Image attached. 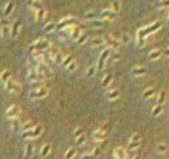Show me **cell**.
Listing matches in <instances>:
<instances>
[{
    "label": "cell",
    "instance_id": "6da1fadb",
    "mask_svg": "<svg viewBox=\"0 0 169 159\" xmlns=\"http://www.w3.org/2000/svg\"><path fill=\"white\" fill-rule=\"evenodd\" d=\"M50 47H51V43L48 39L39 38L30 46V51H47Z\"/></svg>",
    "mask_w": 169,
    "mask_h": 159
},
{
    "label": "cell",
    "instance_id": "7a4b0ae2",
    "mask_svg": "<svg viewBox=\"0 0 169 159\" xmlns=\"http://www.w3.org/2000/svg\"><path fill=\"white\" fill-rule=\"evenodd\" d=\"M111 51H112V48H109V47H107V48H104L101 51L100 56L98 59V63H96V70H103L105 68V63H107L109 55H111Z\"/></svg>",
    "mask_w": 169,
    "mask_h": 159
},
{
    "label": "cell",
    "instance_id": "3957f363",
    "mask_svg": "<svg viewBox=\"0 0 169 159\" xmlns=\"http://www.w3.org/2000/svg\"><path fill=\"white\" fill-rule=\"evenodd\" d=\"M4 89L11 94H18L20 91H21V83H20L18 81H16V80L11 78L8 82L4 83Z\"/></svg>",
    "mask_w": 169,
    "mask_h": 159
},
{
    "label": "cell",
    "instance_id": "277c9868",
    "mask_svg": "<svg viewBox=\"0 0 169 159\" xmlns=\"http://www.w3.org/2000/svg\"><path fill=\"white\" fill-rule=\"evenodd\" d=\"M42 132H43V126L37 124L35 128L30 129V130H26V132H22V137L27 138V140H34V138H38L39 136H41Z\"/></svg>",
    "mask_w": 169,
    "mask_h": 159
},
{
    "label": "cell",
    "instance_id": "5b68a950",
    "mask_svg": "<svg viewBox=\"0 0 169 159\" xmlns=\"http://www.w3.org/2000/svg\"><path fill=\"white\" fill-rule=\"evenodd\" d=\"M47 95H48V89H47L46 86H42V87H39V89H33V90H30V93H29L30 99H43V98H46Z\"/></svg>",
    "mask_w": 169,
    "mask_h": 159
},
{
    "label": "cell",
    "instance_id": "8992f818",
    "mask_svg": "<svg viewBox=\"0 0 169 159\" xmlns=\"http://www.w3.org/2000/svg\"><path fill=\"white\" fill-rule=\"evenodd\" d=\"M104 43L105 45H108L109 48H112V50H119V47L121 46V43L119 41V38H116L113 34H107V35H104Z\"/></svg>",
    "mask_w": 169,
    "mask_h": 159
},
{
    "label": "cell",
    "instance_id": "52a82bcc",
    "mask_svg": "<svg viewBox=\"0 0 169 159\" xmlns=\"http://www.w3.org/2000/svg\"><path fill=\"white\" fill-rule=\"evenodd\" d=\"M27 80L30 82H44L46 81L44 76H42L35 68H30L27 70Z\"/></svg>",
    "mask_w": 169,
    "mask_h": 159
},
{
    "label": "cell",
    "instance_id": "ba28073f",
    "mask_svg": "<svg viewBox=\"0 0 169 159\" xmlns=\"http://www.w3.org/2000/svg\"><path fill=\"white\" fill-rule=\"evenodd\" d=\"M21 114V107L18 104H12L11 107H8V110L5 111V116L9 120H13V119H17Z\"/></svg>",
    "mask_w": 169,
    "mask_h": 159
},
{
    "label": "cell",
    "instance_id": "9c48e42d",
    "mask_svg": "<svg viewBox=\"0 0 169 159\" xmlns=\"http://www.w3.org/2000/svg\"><path fill=\"white\" fill-rule=\"evenodd\" d=\"M35 69H37L38 72L42 74V76H44L46 80L53 77V72H52V69L48 67V64H37Z\"/></svg>",
    "mask_w": 169,
    "mask_h": 159
},
{
    "label": "cell",
    "instance_id": "30bf717a",
    "mask_svg": "<svg viewBox=\"0 0 169 159\" xmlns=\"http://www.w3.org/2000/svg\"><path fill=\"white\" fill-rule=\"evenodd\" d=\"M77 21L78 20L74 17V16H68V17H64V18H61L60 20V22L57 23V27L59 29H64V27H66V26H72V25H76L77 23Z\"/></svg>",
    "mask_w": 169,
    "mask_h": 159
},
{
    "label": "cell",
    "instance_id": "8fae6325",
    "mask_svg": "<svg viewBox=\"0 0 169 159\" xmlns=\"http://www.w3.org/2000/svg\"><path fill=\"white\" fill-rule=\"evenodd\" d=\"M140 142H142V140H140V136H139L138 133H134L130 137V141H129L128 149L129 150H137L140 146Z\"/></svg>",
    "mask_w": 169,
    "mask_h": 159
},
{
    "label": "cell",
    "instance_id": "7c38bea8",
    "mask_svg": "<svg viewBox=\"0 0 169 159\" xmlns=\"http://www.w3.org/2000/svg\"><path fill=\"white\" fill-rule=\"evenodd\" d=\"M105 137H107V129H105L104 126H101V128L96 129L95 132L92 133V138H94V141H96V142L104 141Z\"/></svg>",
    "mask_w": 169,
    "mask_h": 159
},
{
    "label": "cell",
    "instance_id": "4fadbf2b",
    "mask_svg": "<svg viewBox=\"0 0 169 159\" xmlns=\"http://www.w3.org/2000/svg\"><path fill=\"white\" fill-rule=\"evenodd\" d=\"M113 157H115V159H125L128 157V153L124 148L119 146V148H116L115 150H113Z\"/></svg>",
    "mask_w": 169,
    "mask_h": 159
},
{
    "label": "cell",
    "instance_id": "5bb4252c",
    "mask_svg": "<svg viewBox=\"0 0 169 159\" xmlns=\"http://www.w3.org/2000/svg\"><path fill=\"white\" fill-rule=\"evenodd\" d=\"M147 73V68L146 67H142V65H137L134 67V68L131 69V74L134 77H140V76H143V74H146Z\"/></svg>",
    "mask_w": 169,
    "mask_h": 159
},
{
    "label": "cell",
    "instance_id": "9a60e30c",
    "mask_svg": "<svg viewBox=\"0 0 169 159\" xmlns=\"http://www.w3.org/2000/svg\"><path fill=\"white\" fill-rule=\"evenodd\" d=\"M100 18L101 20H115L116 18V13L112 9H104L100 13Z\"/></svg>",
    "mask_w": 169,
    "mask_h": 159
},
{
    "label": "cell",
    "instance_id": "2e32d148",
    "mask_svg": "<svg viewBox=\"0 0 169 159\" xmlns=\"http://www.w3.org/2000/svg\"><path fill=\"white\" fill-rule=\"evenodd\" d=\"M20 29H21V23H20V21H14L13 25L11 26V37L17 38L18 34H20Z\"/></svg>",
    "mask_w": 169,
    "mask_h": 159
},
{
    "label": "cell",
    "instance_id": "e0dca14e",
    "mask_svg": "<svg viewBox=\"0 0 169 159\" xmlns=\"http://www.w3.org/2000/svg\"><path fill=\"white\" fill-rule=\"evenodd\" d=\"M103 25H104L103 20H96V18L86 22V26H87V27H91V29H98V27H103Z\"/></svg>",
    "mask_w": 169,
    "mask_h": 159
},
{
    "label": "cell",
    "instance_id": "ac0fdd59",
    "mask_svg": "<svg viewBox=\"0 0 169 159\" xmlns=\"http://www.w3.org/2000/svg\"><path fill=\"white\" fill-rule=\"evenodd\" d=\"M105 97H107V99H109V101H115V99L120 97V91L117 89H111L105 93Z\"/></svg>",
    "mask_w": 169,
    "mask_h": 159
},
{
    "label": "cell",
    "instance_id": "d6986e66",
    "mask_svg": "<svg viewBox=\"0 0 169 159\" xmlns=\"http://www.w3.org/2000/svg\"><path fill=\"white\" fill-rule=\"evenodd\" d=\"M46 16H47V12H46L44 8H41V9L35 11V21L37 22L43 21V20L46 18Z\"/></svg>",
    "mask_w": 169,
    "mask_h": 159
},
{
    "label": "cell",
    "instance_id": "ffe728a7",
    "mask_svg": "<svg viewBox=\"0 0 169 159\" xmlns=\"http://www.w3.org/2000/svg\"><path fill=\"white\" fill-rule=\"evenodd\" d=\"M163 55V51L161 50H159V48H156V50H152L150 54H148V59H150V60H158V59L160 58Z\"/></svg>",
    "mask_w": 169,
    "mask_h": 159
},
{
    "label": "cell",
    "instance_id": "44dd1931",
    "mask_svg": "<svg viewBox=\"0 0 169 159\" xmlns=\"http://www.w3.org/2000/svg\"><path fill=\"white\" fill-rule=\"evenodd\" d=\"M11 78H12V72L9 69H5V70H3V72L0 73V81L4 82V83L8 82Z\"/></svg>",
    "mask_w": 169,
    "mask_h": 159
},
{
    "label": "cell",
    "instance_id": "7402d4cb",
    "mask_svg": "<svg viewBox=\"0 0 169 159\" xmlns=\"http://www.w3.org/2000/svg\"><path fill=\"white\" fill-rule=\"evenodd\" d=\"M82 34V30H81V27H78L77 25L73 27V30H72V34H70V39H73L74 42L77 41L78 38H80V35Z\"/></svg>",
    "mask_w": 169,
    "mask_h": 159
},
{
    "label": "cell",
    "instance_id": "603a6c76",
    "mask_svg": "<svg viewBox=\"0 0 169 159\" xmlns=\"http://www.w3.org/2000/svg\"><path fill=\"white\" fill-rule=\"evenodd\" d=\"M51 151H52V146H51L50 144H44V145H43L42 148H41V157L44 158V157L48 155Z\"/></svg>",
    "mask_w": 169,
    "mask_h": 159
},
{
    "label": "cell",
    "instance_id": "cb8c5ba5",
    "mask_svg": "<svg viewBox=\"0 0 169 159\" xmlns=\"http://www.w3.org/2000/svg\"><path fill=\"white\" fill-rule=\"evenodd\" d=\"M35 125H37V123H35V121H33V120H27L26 123H23V124H22L21 129H22V132H26V130H30V129L35 128Z\"/></svg>",
    "mask_w": 169,
    "mask_h": 159
},
{
    "label": "cell",
    "instance_id": "d4e9b609",
    "mask_svg": "<svg viewBox=\"0 0 169 159\" xmlns=\"http://www.w3.org/2000/svg\"><path fill=\"white\" fill-rule=\"evenodd\" d=\"M101 45H104V39L100 37H95L92 39H90V46L91 47H99Z\"/></svg>",
    "mask_w": 169,
    "mask_h": 159
},
{
    "label": "cell",
    "instance_id": "484cf974",
    "mask_svg": "<svg viewBox=\"0 0 169 159\" xmlns=\"http://www.w3.org/2000/svg\"><path fill=\"white\" fill-rule=\"evenodd\" d=\"M0 35H2L3 38L9 37V35H11V25H4V26H0Z\"/></svg>",
    "mask_w": 169,
    "mask_h": 159
},
{
    "label": "cell",
    "instance_id": "4316f807",
    "mask_svg": "<svg viewBox=\"0 0 169 159\" xmlns=\"http://www.w3.org/2000/svg\"><path fill=\"white\" fill-rule=\"evenodd\" d=\"M13 9H14V4L12 2H8L5 5H4V14H5V17H8V16L13 12Z\"/></svg>",
    "mask_w": 169,
    "mask_h": 159
},
{
    "label": "cell",
    "instance_id": "83f0119b",
    "mask_svg": "<svg viewBox=\"0 0 169 159\" xmlns=\"http://www.w3.org/2000/svg\"><path fill=\"white\" fill-rule=\"evenodd\" d=\"M33 154H34V145L31 144V142H27L26 146H25V157L30 158Z\"/></svg>",
    "mask_w": 169,
    "mask_h": 159
},
{
    "label": "cell",
    "instance_id": "f1b7e54d",
    "mask_svg": "<svg viewBox=\"0 0 169 159\" xmlns=\"http://www.w3.org/2000/svg\"><path fill=\"white\" fill-rule=\"evenodd\" d=\"M143 97L148 99V98H155L156 99V94H155V89L154 87H148V89H146L143 91Z\"/></svg>",
    "mask_w": 169,
    "mask_h": 159
},
{
    "label": "cell",
    "instance_id": "f546056e",
    "mask_svg": "<svg viewBox=\"0 0 169 159\" xmlns=\"http://www.w3.org/2000/svg\"><path fill=\"white\" fill-rule=\"evenodd\" d=\"M117 60H120V54H119V51H117V50H112V51H111V55H109V58H108L107 61L115 63V61H117Z\"/></svg>",
    "mask_w": 169,
    "mask_h": 159
},
{
    "label": "cell",
    "instance_id": "4dcf8cb0",
    "mask_svg": "<svg viewBox=\"0 0 169 159\" xmlns=\"http://www.w3.org/2000/svg\"><path fill=\"white\" fill-rule=\"evenodd\" d=\"M112 81H113V76H112V74H105V76L103 77V80H101V85H103L104 87H107V86L111 85Z\"/></svg>",
    "mask_w": 169,
    "mask_h": 159
},
{
    "label": "cell",
    "instance_id": "1f68e13d",
    "mask_svg": "<svg viewBox=\"0 0 169 159\" xmlns=\"http://www.w3.org/2000/svg\"><path fill=\"white\" fill-rule=\"evenodd\" d=\"M77 154V149L76 148H69L65 153V159H73Z\"/></svg>",
    "mask_w": 169,
    "mask_h": 159
},
{
    "label": "cell",
    "instance_id": "d6a6232c",
    "mask_svg": "<svg viewBox=\"0 0 169 159\" xmlns=\"http://www.w3.org/2000/svg\"><path fill=\"white\" fill-rule=\"evenodd\" d=\"M161 112H163V106L161 104H156L154 108H152L151 115H152V116H159Z\"/></svg>",
    "mask_w": 169,
    "mask_h": 159
},
{
    "label": "cell",
    "instance_id": "836d02e7",
    "mask_svg": "<svg viewBox=\"0 0 169 159\" xmlns=\"http://www.w3.org/2000/svg\"><path fill=\"white\" fill-rule=\"evenodd\" d=\"M64 58H65V55H64V54H61L60 51H59V52H57V54L53 56V59H52V60H53L55 63H56V64H61V63H62V60H64Z\"/></svg>",
    "mask_w": 169,
    "mask_h": 159
},
{
    "label": "cell",
    "instance_id": "e575fe53",
    "mask_svg": "<svg viewBox=\"0 0 169 159\" xmlns=\"http://www.w3.org/2000/svg\"><path fill=\"white\" fill-rule=\"evenodd\" d=\"M156 150H158V153H160V154H165L168 151V145L161 142V144H159L156 146Z\"/></svg>",
    "mask_w": 169,
    "mask_h": 159
},
{
    "label": "cell",
    "instance_id": "d590c367",
    "mask_svg": "<svg viewBox=\"0 0 169 159\" xmlns=\"http://www.w3.org/2000/svg\"><path fill=\"white\" fill-rule=\"evenodd\" d=\"M121 45H128L129 42H130V35L126 34V33H124V34H121V38L119 39Z\"/></svg>",
    "mask_w": 169,
    "mask_h": 159
},
{
    "label": "cell",
    "instance_id": "8d00e7d4",
    "mask_svg": "<svg viewBox=\"0 0 169 159\" xmlns=\"http://www.w3.org/2000/svg\"><path fill=\"white\" fill-rule=\"evenodd\" d=\"M111 9L115 12V13L117 14L120 12V9H121V3L119 2V0H115V2L112 3V7H111Z\"/></svg>",
    "mask_w": 169,
    "mask_h": 159
},
{
    "label": "cell",
    "instance_id": "74e56055",
    "mask_svg": "<svg viewBox=\"0 0 169 159\" xmlns=\"http://www.w3.org/2000/svg\"><path fill=\"white\" fill-rule=\"evenodd\" d=\"M156 101H158V104H161L163 106V103L165 102V91H164V90L160 91L159 95L156 97Z\"/></svg>",
    "mask_w": 169,
    "mask_h": 159
},
{
    "label": "cell",
    "instance_id": "f35d334b",
    "mask_svg": "<svg viewBox=\"0 0 169 159\" xmlns=\"http://www.w3.org/2000/svg\"><path fill=\"white\" fill-rule=\"evenodd\" d=\"M87 39H89V37H87V34H85V33H82L81 35H80V38L76 41V43L77 45H85L86 42H87Z\"/></svg>",
    "mask_w": 169,
    "mask_h": 159
},
{
    "label": "cell",
    "instance_id": "ab89813d",
    "mask_svg": "<svg viewBox=\"0 0 169 159\" xmlns=\"http://www.w3.org/2000/svg\"><path fill=\"white\" fill-rule=\"evenodd\" d=\"M73 60H74V58L72 56V55H66V56L64 58V60H62V63H61V65H62V67H65V68H66V67H68V65H69Z\"/></svg>",
    "mask_w": 169,
    "mask_h": 159
},
{
    "label": "cell",
    "instance_id": "60d3db41",
    "mask_svg": "<svg viewBox=\"0 0 169 159\" xmlns=\"http://www.w3.org/2000/svg\"><path fill=\"white\" fill-rule=\"evenodd\" d=\"M55 29H56V23L55 22H48L44 25V31L46 33H51V31H53Z\"/></svg>",
    "mask_w": 169,
    "mask_h": 159
},
{
    "label": "cell",
    "instance_id": "b9f144b4",
    "mask_svg": "<svg viewBox=\"0 0 169 159\" xmlns=\"http://www.w3.org/2000/svg\"><path fill=\"white\" fill-rule=\"evenodd\" d=\"M22 124H23V123H21V120L17 117V119H13V120H12L11 126L13 129H18V128H21V126H22Z\"/></svg>",
    "mask_w": 169,
    "mask_h": 159
},
{
    "label": "cell",
    "instance_id": "7bdbcfd3",
    "mask_svg": "<svg viewBox=\"0 0 169 159\" xmlns=\"http://www.w3.org/2000/svg\"><path fill=\"white\" fill-rule=\"evenodd\" d=\"M95 72H96V65H90L87 68V70H86V76L92 77L94 74H95Z\"/></svg>",
    "mask_w": 169,
    "mask_h": 159
},
{
    "label": "cell",
    "instance_id": "ee69618b",
    "mask_svg": "<svg viewBox=\"0 0 169 159\" xmlns=\"http://www.w3.org/2000/svg\"><path fill=\"white\" fill-rule=\"evenodd\" d=\"M95 18H96V14H95V12H92V11H90V12H87V13L85 14L86 21H91V20H95Z\"/></svg>",
    "mask_w": 169,
    "mask_h": 159
},
{
    "label": "cell",
    "instance_id": "f6af8a7d",
    "mask_svg": "<svg viewBox=\"0 0 169 159\" xmlns=\"http://www.w3.org/2000/svg\"><path fill=\"white\" fill-rule=\"evenodd\" d=\"M31 8H33L34 12H35V11H38V9H41V8H43V7H42V3L39 2V0H34V2L31 3Z\"/></svg>",
    "mask_w": 169,
    "mask_h": 159
},
{
    "label": "cell",
    "instance_id": "bcb514c9",
    "mask_svg": "<svg viewBox=\"0 0 169 159\" xmlns=\"http://www.w3.org/2000/svg\"><path fill=\"white\" fill-rule=\"evenodd\" d=\"M76 69H77V63H76V60H73L68 67H66V70H68V72H70V73L74 72Z\"/></svg>",
    "mask_w": 169,
    "mask_h": 159
},
{
    "label": "cell",
    "instance_id": "7dc6e473",
    "mask_svg": "<svg viewBox=\"0 0 169 159\" xmlns=\"http://www.w3.org/2000/svg\"><path fill=\"white\" fill-rule=\"evenodd\" d=\"M76 142H77V145L78 146H82L86 142V136L85 134H82V136H80V137H77L76 138Z\"/></svg>",
    "mask_w": 169,
    "mask_h": 159
},
{
    "label": "cell",
    "instance_id": "c3c4849f",
    "mask_svg": "<svg viewBox=\"0 0 169 159\" xmlns=\"http://www.w3.org/2000/svg\"><path fill=\"white\" fill-rule=\"evenodd\" d=\"M82 134H85L83 133V128H81V126H78V128L74 130V137H80V136H82Z\"/></svg>",
    "mask_w": 169,
    "mask_h": 159
},
{
    "label": "cell",
    "instance_id": "681fc988",
    "mask_svg": "<svg viewBox=\"0 0 169 159\" xmlns=\"http://www.w3.org/2000/svg\"><path fill=\"white\" fill-rule=\"evenodd\" d=\"M4 25H9V18L8 17H4L0 20V26H4Z\"/></svg>",
    "mask_w": 169,
    "mask_h": 159
},
{
    "label": "cell",
    "instance_id": "f907efd6",
    "mask_svg": "<svg viewBox=\"0 0 169 159\" xmlns=\"http://www.w3.org/2000/svg\"><path fill=\"white\" fill-rule=\"evenodd\" d=\"M81 159H95V157H94L91 153H86V154H83V155L81 157Z\"/></svg>",
    "mask_w": 169,
    "mask_h": 159
},
{
    "label": "cell",
    "instance_id": "816d5d0a",
    "mask_svg": "<svg viewBox=\"0 0 169 159\" xmlns=\"http://www.w3.org/2000/svg\"><path fill=\"white\" fill-rule=\"evenodd\" d=\"M91 154L96 158L98 155H99V148H94V150H92V153H91Z\"/></svg>",
    "mask_w": 169,
    "mask_h": 159
},
{
    "label": "cell",
    "instance_id": "f5cc1de1",
    "mask_svg": "<svg viewBox=\"0 0 169 159\" xmlns=\"http://www.w3.org/2000/svg\"><path fill=\"white\" fill-rule=\"evenodd\" d=\"M163 55H164V56H165V58H169V47L163 51Z\"/></svg>",
    "mask_w": 169,
    "mask_h": 159
},
{
    "label": "cell",
    "instance_id": "db71d44e",
    "mask_svg": "<svg viewBox=\"0 0 169 159\" xmlns=\"http://www.w3.org/2000/svg\"><path fill=\"white\" fill-rule=\"evenodd\" d=\"M131 159H140L139 155H135V157H131Z\"/></svg>",
    "mask_w": 169,
    "mask_h": 159
},
{
    "label": "cell",
    "instance_id": "11a10c76",
    "mask_svg": "<svg viewBox=\"0 0 169 159\" xmlns=\"http://www.w3.org/2000/svg\"><path fill=\"white\" fill-rule=\"evenodd\" d=\"M125 159H131V158H130V157H126V158H125Z\"/></svg>",
    "mask_w": 169,
    "mask_h": 159
},
{
    "label": "cell",
    "instance_id": "9f6ffc18",
    "mask_svg": "<svg viewBox=\"0 0 169 159\" xmlns=\"http://www.w3.org/2000/svg\"><path fill=\"white\" fill-rule=\"evenodd\" d=\"M168 23H169V13H168Z\"/></svg>",
    "mask_w": 169,
    "mask_h": 159
},
{
    "label": "cell",
    "instance_id": "6f0895ef",
    "mask_svg": "<svg viewBox=\"0 0 169 159\" xmlns=\"http://www.w3.org/2000/svg\"><path fill=\"white\" fill-rule=\"evenodd\" d=\"M30 2H31V3H33V2H34V0H30Z\"/></svg>",
    "mask_w": 169,
    "mask_h": 159
},
{
    "label": "cell",
    "instance_id": "680465c9",
    "mask_svg": "<svg viewBox=\"0 0 169 159\" xmlns=\"http://www.w3.org/2000/svg\"><path fill=\"white\" fill-rule=\"evenodd\" d=\"M161 2H164V0H161Z\"/></svg>",
    "mask_w": 169,
    "mask_h": 159
}]
</instances>
